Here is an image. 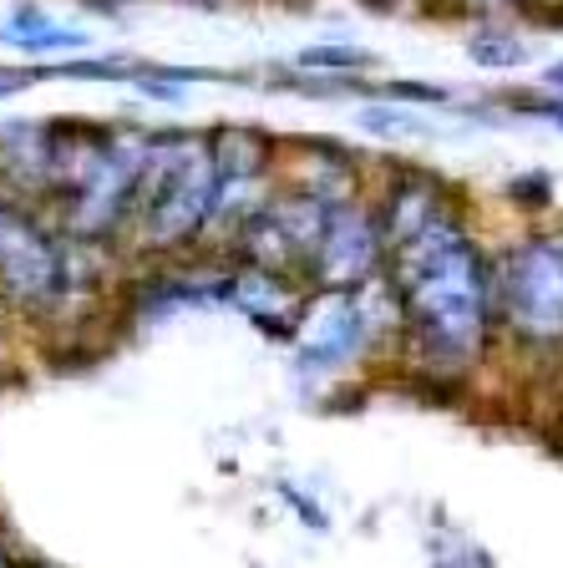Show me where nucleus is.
Segmentation results:
<instances>
[{"label":"nucleus","instance_id":"1","mask_svg":"<svg viewBox=\"0 0 563 568\" xmlns=\"http://www.w3.org/2000/svg\"><path fill=\"white\" fill-rule=\"evenodd\" d=\"M386 290L401 310V345L416 371L462 381L497 341V270L462 209L386 254Z\"/></svg>","mask_w":563,"mask_h":568},{"label":"nucleus","instance_id":"2","mask_svg":"<svg viewBox=\"0 0 563 568\" xmlns=\"http://www.w3.org/2000/svg\"><path fill=\"white\" fill-rule=\"evenodd\" d=\"M219 203V168H213L209 138L199 132H153L148 168L138 183V244L142 248H178L199 239Z\"/></svg>","mask_w":563,"mask_h":568},{"label":"nucleus","instance_id":"3","mask_svg":"<svg viewBox=\"0 0 563 568\" xmlns=\"http://www.w3.org/2000/svg\"><path fill=\"white\" fill-rule=\"evenodd\" d=\"M497 335L523 351H563V229H529L493 254Z\"/></svg>","mask_w":563,"mask_h":568},{"label":"nucleus","instance_id":"4","mask_svg":"<svg viewBox=\"0 0 563 568\" xmlns=\"http://www.w3.org/2000/svg\"><path fill=\"white\" fill-rule=\"evenodd\" d=\"M386 274V234H381V219H375L371 199H351L335 203L320 229V244L310 254L305 284L310 290H365Z\"/></svg>","mask_w":563,"mask_h":568},{"label":"nucleus","instance_id":"5","mask_svg":"<svg viewBox=\"0 0 563 568\" xmlns=\"http://www.w3.org/2000/svg\"><path fill=\"white\" fill-rule=\"evenodd\" d=\"M67 260L51 234L11 199H0V290L26 305H51L67 295Z\"/></svg>","mask_w":563,"mask_h":568},{"label":"nucleus","instance_id":"6","mask_svg":"<svg viewBox=\"0 0 563 568\" xmlns=\"http://www.w3.org/2000/svg\"><path fill=\"white\" fill-rule=\"evenodd\" d=\"M375 219H381V234H386V254L401 248L406 239H416L426 224H436L446 209H458L446 178L432 173V168H396L386 178V189L375 193Z\"/></svg>","mask_w":563,"mask_h":568},{"label":"nucleus","instance_id":"7","mask_svg":"<svg viewBox=\"0 0 563 568\" xmlns=\"http://www.w3.org/2000/svg\"><path fill=\"white\" fill-rule=\"evenodd\" d=\"M0 41L26 57H67V51H82L87 47V31L82 26H67L47 11V6H16L11 21L0 26Z\"/></svg>","mask_w":563,"mask_h":568},{"label":"nucleus","instance_id":"8","mask_svg":"<svg viewBox=\"0 0 563 568\" xmlns=\"http://www.w3.org/2000/svg\"><path fill=\"white\" fill-rule=\"evenodd\" d=\"M213 168H219V183L229 178H270L274 168V142L254 128H219L209 138Z\"/></svg>","mask_w":563,"mask_h":568},{"label":"nucleus","instance_id":"9","mask_svg":"<svg viewBox=\"0 0 563 568\" xmlns=\"http://www.w3.org/2000/svg\"><path fill=\"white\" fill-rule=\"evenodd\" d=\"M468 57L482 71H517V67H529L533 47L517 31H503V26H477L468 36Z\"/></svg>","mask_w":563,"mask_h":568},{"label":"nucleus","instance_id":"10","mask_svg":"<svg viewBox=\"0 0 563 568\" xmlns=\"http://www.w3.org/2000/svg\"><path fill=\"white\" fill-rule=\"evenodd\" d=\"M300 67L305 71H330V77H361L365 67H375V57L355 41H320V47L300 51Z\"/></svg>","mask_w":563,"mask_h":568},{"label":"nucleus","instance_id":"11","mask_svg":"<svg viewBox=\"0 0 563 568\" xmlns=\"http://www.w3.org/2000/svg\"><path fill=\"white\" fill-rule=\"evenodd\" d=\"M507 199H513L517 209H549V203H553L549 173H523V178H513V183H507Z\"/></svg>","mask_w":563,"mask_h":568},{"label":"nucleus","instance_id":"12","mask_svg":"<svg viewBox=\"0 0 563 568\" xmlns=\"http://www.w3.org/2000/svg\"><path fill=\"white\" fill-rule=\"evenodd\" d=\"M361 128L365 132H422V128H416V118L391 112V106H361Z\"/></svg>","mask_w":563,"mask_h":568},{"label":"nucleus","instance_id":"13","mask_svg":"<svg viewBox=\"0 0 563 568\" xmlns=\"http://www.w3.org/2000/svg\"><path fill=\"white\" fill-rule=\"evenodd\" d=\"M280 497H284V503H290V508H294V513H300V518H305V523H310V532H325V528H330L325 508H315V503H310V497H300V493H294V487H290V483H280Z\"/></svg>","mask_w":563,"mask_h":568},{"label":"nucleus","instance_id":"14","mask_svg":"<svg viewBox=\"0 0 563 568\" xmlns=\"http://www.w3.org/2000/svg\"><path fill=\"white\" fill-rule=\"evenodd\" d=\"M31 82H41V67H0V102L26 92Z\"/></svg>","mask_w":563,"mask_h":568},{"label":"nucleus","instance_id":"15","mask_svg":"<svg viewBox=\"0 0 563 568\" xmlns=\"http://www.w3.org/2000/svg\"><path fill=\"white\" fill-rule=\"evenodd\" d=\"M539 87H543V92H559L563 97V61H549V67H543Z\"/></svg>","mask_w":563,"mask_h":568},{"label":"nucleus","instance_id":"16","mask_svg":"<svg viewBox=\"0 0 563 568\" xmlns=\"http://www.w3.org/2000/svg\"><path fill=\"white\" fill-rule=\"evenodd\" d=\"M468 11H507V6H523V0H462Z\"/></svg>","mask_w":563,"mask_h":568},{"label":"nucleus","instance_id":"17","mask_svg":"<svg viewBox=\"0 0 563 568\" xmlns=\"http://www.w3.org/2000/svg\"><path fill=\"white\" fill-rule=\"evenodd\" d=\"M0 568H16V564H11V554H6V544H0Z\"/></svg>","mask_w":563,"mask_h":568},{"label":"nucleus","instance_id":"18","mask_svg":"<svg viewBox=\"0 0 563 568\" xmlns=\"http://www.w3.org/2000/svg\"><path fill=\"white\" fill-rule=\"evenodd\" d=\"M533 6H559V16H563V0H533Z\"/></svg>","mask_w":563,"mask_h":568}]
</instances>
